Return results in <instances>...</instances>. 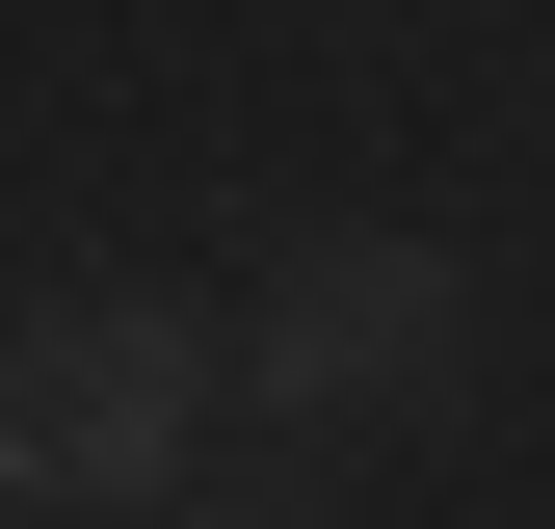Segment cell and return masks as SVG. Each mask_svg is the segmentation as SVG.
Listing matches in <instances>:
<instances>
[{
    "label": "cell",
    "instance_id": "cell-2",
    "mask_svg": "<svg viewBox=\"0 0 555 529\" xmlns=\"http://www.w3.org/2000/svg\"><path fill=\"white\" fill-rule=\"evenodd\" d=\"M238 371L292 397V424H371L397 371H450V264H424V238H292V264L238 292Z\"/></svg>",
    "mask_w": 555,
    "mask_h": 529
},
{
    "label": "cell",
    "instance_id": "cell-1",
    "mask_svg": "<svg viewBox=\"0 0 555 529\" xmlns=\"http://www.w3.org/2000/svg\"><path fill=\"white\" fill-rule=\"evenodd\" d=\"M185 318H27L0 345V503H159L185 477Z\"/></svg>",
    "mask_w": 555,
    "mask_h": 529
}]
</instances>
